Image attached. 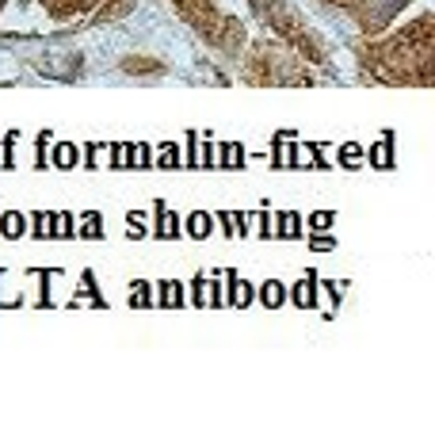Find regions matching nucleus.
I'll return each mask as SVG.
<instances>
[{"label": "nucleus", "instance_id": "f257e3e1", "mask_svg": "<svg viewBox=\"0 0 435 447\" xmlns=\"http://www.w3.org/2000/svg\"><path fill=\"white\" fill-rule=\"evenodd\" d=\"M397 134H393V130H382V138H378L374 145H362V161H367L370 168H378V173H393V168H397Z\"/></svg>", "mask_w": 435, "mask_h": 447}, {"label": "nucleus", "instance_id": "f03ea898", "mask_svg": "<svg viewBox=\"0 0 435 447\" xmlns=\"http://www.w3.org/2000/svg\"><path fill=\"white\" fill-rule=\"evenodd\" d=\"M317 298H321L317 272H305V279H298V283L287 287V302L298 306V310H317Z\"/></svg>", "mask_w": 435, "mask_h": 447}, {"label": "nucleus", "instance_id": "7ed1b4c3", "mask_svg": "<svg viewBox=\"0 0 435 447\" xmlns=\"http://www.w3.org/2000/svg\"><path fill=\"white\" fill-rule=\"evenodd\" d=\"M222 275H225V306H237V310H245V306L256 302V283L241 279L233 268H222Z\"/></svg>", "mask_w": 435, "mask_h": 447}, {"label": "nucleus", "instance_id": "20e7f679", "mask_svg": "<svg viewBox=\"0 0 435 447\" xmlns=\"http://www.w3.org/2000/svg\"><path fill=\"white\" fill-rule=\"evenodd\" d=\"M153 237H160V241L183 237V218L176 210H168L165 203H153Z\"/></svg>", "mask_w": 435, "mask_h": 447}, {"label": "nucleus", "instance_id": "39448f33", "mask_svg": "<svg viewBox=\"0 0 435 447\" xmlns=\"http://www.w3.org/2000/svg\"><path fill=\"white\" fill-rule=\"evenodd\" d=\"M271 237L279 241H302L305 237V218L298 210H279L275 222H271Z\"/></svg>", "mask_w": 435, "mask_h": 447}, {"label": "nucleus", "instance_id": "423d86ee", "mask_svg": "<svg viewBox=\"0 0 435 447\" xmlns=\"http://www.w3.org/2000/svg\"><path fill=\"white\" fill-rule=\"evenodd\" d=\"M69 237H77V214L46 210V241H69Z\"/></svg>", "mask_w": 435, "mask_h": 447}, {"label": "nucleus", "instance_id": "0eeeda50", "mask_svg": "<svg viewBox=\"0 0 435 447\" xmlns=\"http://www.w3.org/2000/svg\"><path fill=\"white\" fill-rule=\"evenodd\" d=\"M153 302L165 306V310H183V306H188L183 283H180V279H160V283H157V298H153Z\"/></svg>", "mask_w": 435, "mask_h": 447}, {"label": "nucleus", "instance_id": "6e6552de", "mask_svg": "<svg viewBox=\"0 0 435 447\" xmlns=\"http://www.w3.org/2000/svg\"><path fill=\"white\" fill-rule=\"evenodd\" d=\"M256 302L268 306V310H279V306H287V283H283V279H264V283H256Z\"/></svg>", "mask_w": 435, "mask_h": 447}, {"label": "nucleus", "instance_id": "1a4fd4ad", "mask_svg": "<svg viewBox=\"0 0 435 447\" xmlns=\"http://www.w3.org/2000/svg\"><path fill=\"white\" fill-rule=\"evenodd\" d=\"M77 165H80V145H72V142H50V168L72 173Z\"/></svg>", "mask_w": 435, "mask_h": 447}, {"label": "nucleus", "instance_id": "9d476101", "mask_svg": "<svg viewBox=\"0 0 435 447\" xmlns=\"http://www.w3.org/2000/svg\"><path fill=\"white\" fill-rule=\"evenodd\" d=\"M183 233L195 237V241L214 237V214H211V210H191V214L183 218Z\"/></svg>", "mask_w": 435, "mask_h": 447}, {"label": "nucleus", "instance_id": "9b49d317", "mask_svg": "<svg viewBox=\"0 0 435 447\" xmlns=\"http://www.w3.org/2000/svg\"><path fill=\"white\" fill-rule=\"evenodd\" d=\"M248 165V153H245V145L241 142H222L218 145V161H214V168H245Z\"/></svg>", "mask_w": 435, "mask_h": 447}, {"label": "nucleus", "instance_id": "f8f14e48", "mask_svg": "<svg viewBox=\"0 0 435 447\" xmlns=\"http://www.w3.org/2000/svg\"><path fill=\"white\" fill-rule=\"evenodd\" d=\"M27 226H31V218L23 214V210H4V214H0V237L20 241V237H27Z\"/></svg>", "mask_w": 435, "mask_h": 447}, {"label": "nucleus", "instance_id": "ddd939ff", "mask_svg": "<svg viewBox=\"0 0 435 447\" xmlns=\"http://www.w3.org/2000/svg\"><path fill=\"white\" fill-rule=\"evenodd\" d=\"M77 237L80 241H103V214L100 210H84L77 218Z\"/></svg>", "mask_w": 435, "mask_h": 447}, {"label": "nucleus", "instance_id": "4468645a", "mask_svg": "<svg viewBox=\"0 0 435 447\" xmlns=\"http://www.w3.org/2000/svg\"><path fill=\"white\" fill-rule=\"evenodd\" d=\"M77 298H88L96 310H107V298H103V291H100V283H96L92 268H84V272H80V291H77Z\"/></svg>", "mask_w": 435, "mask_h": 447}, {"label": "nucleus", "instance_id": "2eb2a0df", "mask_svg": "<svg viewBox=\"0 0 435 447\" xmlns=\"http://www.w3.org/2000/svg\"><path fill=\"white\" fill-rule=\"evenodd\" d=\"M153 168H165V173H172V168H183L180 145H176V142H160V153H153Z\"/></svg>", "mask_w": 435, "mask_h": 447}, {"label": "nucleus", "instance_id": "dca6fc26", "mask_svg": "<svg viewBox=\"0 0 435 447\" xmlns=\"http://www.w3.org/2000/svg\"><path fill=\"white\" fill-rule=\"evenodd\" d=\"M130 306L134 310H149L153 306V283L149 279H134L130 283Z\"/></svg>", "mask_w": 435, "mask_h": 447}, {"label": "nucleus", "instance_id": "f3484780", "mask_svg": "<svg viewBox=\"0 0 435 447\" xmlns=\"http://www.w3.org/2000/svg\"><path fill=\"white\" fill-rule=\"evenodd\" d=\"M336 165L340 168H359L362 165V145L359 142H344L340 149H336Z\"/></svg>", "mask_w": 435, "mask_h": 447}, {"label": "nucleus", "instance_id": "a211bd4d", "mask_svg": "<svg viewBox=\"0 0 435 447\" xmlns=\"http://www.w3.org/2000/svg\"><path fill=\"white\" fill-rule=\"evenodd\" d=\"M15 142H20V130H8L4 142H0V165H4L8 173L15 168Z\"/></svg>", "mask_w": 435, "mask_h": 447}, {"label": "nucleus", "instance_id": "6ab92c4d", "mask_svg": "<svg viewBox=\"0 0 435 447\" xmlns=\"http://www.w3.org/2000/svg\"><path fill=\"white\" fill-rule=\"evenodd\" d=\"M50 142H54V134H50V130H43V134H38V145H35V168H38V173L50 168Z\"/></svg>", "mask_w": 435, "mask_h": 447}, {"label": "nucleus", "instance_id": "aec40b11", "mask_svg": "<svg viewBox=\"0 0 435 447\" xmlns=\"http://www.w3.org/2000/svg\"><path fill=\"white\" fill-rule=\"evenodd\" d=\"M233 222V237H248L252 233V210H229Z\"/></svg>", "mask_w": 435, "mask_h": 447}, {"label": "nucleus", "instance_id": "412c9836", "mask_svg": "<svg viewBox=\"0 0 435 447\" xmlns=\"http://www.w3.org/2000/svg\"><path fill=\"white\" fill-rule=\"evenodd\" d=\"M218 149H214V138L211 134H199V168H214Z\"/></svg>", "mask_w": 435, "mask_h": 447}, {"label": "nucleus", "instance_id": "4be33fe9", "mask_svg": "<svg viewBox=\"0 0 435 447\" xmlns=\"http://www.w3.org/2000/svg\"><path fill=\"white\" fill-rule=\"evenodd\" d=\"M183 165L199 168V130H188V138H183Z\"/></svg>", "mask_w": 435, "mask_h": 447}, {"label": "nucleus", "instance_id": "5701e85b", "mask_svg": "<svg viewBox=\"0 0 435 447\" xmlns=\"http://www.w3.org/2000/svg\"><path fill=\"white\" fill-rule=\"evenodd\" d=\"M333 222H336V210H313V214H310V222H305V226H310L313 233H325Z\"/></svg>", "mask_w": 435, "mask_h": 447}, {"label": "nucleus", "instance_id": "b1692460", "mask_svg": "<svg viewBox=\"0 0 435 447\" xmlns=\"http://www.w3.org/2000/svg\"><path fill=\"white\" fill-rule=\"evenodd\" d=\"M206 306H214V310H218V306H225V287L218 283V272L206 279Z\"/></svg>", "mask_w": 435, "mask_h": 447}, {"label": "nucleus", "instance_id": "393cba45", "mask_svg": "<svg viewBox=\"0 0 435 447\" xmlns=\"http://www.w3.org/2000/svg\"><path fill=\"white\" fill-rule=\"evenodd\" d=\"M206 279H211L206 272H199L195 279H191V298H188L191 306H206Z\"/></svg>", "mask_w": 435, "mask_h": 447}, {"label": "nucleus", "instance_id": "a878e982", "mask_svg": "<svg viewBox=\"0 0 435 447\" xmlns=\"http://www.w3.org/2000/svg\"><path fill=\"white\" fill-rule=\"evenodd\" d=\"M145 210H130V233H126V237L130 241H142V237H149V233H145Z\"/></svg>", "mask_w": 435, "mask_h": 447}, {"label": "nucleus", "instance_id": "bb28decb", "mask_svg": "<svg viewBox=\"0 0 435 447\" xmlns=\"http://www.w3.org/2000/svg\"><path fill=\"white\" fill-rule=\"evenodd\" d=\"M310 249H313V253H333V249H336V237H333V233H313V237H310Z\"/></svg>", "mask_w": 435, "mask_h": 447}, {"label": "nucleus", "instance_id": "cd10ccee", "mask_svg": "<svg viewBox=\"0 0 435 447\" xmlns=\"http://www.w3.org/2000/svg\"><path fill=\"white\" fill-rule=\"evenodd\" d=\"M100 153H103L100 142H88L84 149H80V165H84V168H96V165H100Z\"/></svg>", "mask_w": 435, "mask_h": 447}, {"label": "nucleus", "instance_id": "c85d7f7f", "mask_svg": "<svg viewBox=\"0 0 435 447\" xmlns=\"http://www.w3.org/2000/svg\"><path fill=\"white\" fill-rule=\"evenodd\" d=\"M268 161H271V168H283V130L271 138V153H268Z\"/></svg>", "mask_w": 435, "mask_h": 447}, {"label": "nucleus", "instance_id": "c756f323", "mask_svg": "<svg viewBox=\"0 0 435 447\" xmlns=\"http://www.w3.org/2000/svg\"><path fill=\"white\" fill-rule=\"evenodd\" d=\"M123 168H138V142H123Z\"/></svg>", "mask_w": 435, "mask_h": 447}, {"label": "nucleus", "instance_id": "7c9ffc66", "mask_svg": "<svg viewBox=\"0 0 435 447\" xmlns=\"http://www.w3.org/2000/svg\"><path fill=\"white\" fill-rule=\"evenodd\" d=\"M256 237H264V241H271V210L264 207L260 210V230H256Z\"/></svg>", "mask_w": 435, "mask_h": 447}, {"label": "nucleus", "instance_id": "2f4dec72", "mask_svg": "<svg viewBox=\"0 0 435 447\" xmlns=\"http://www.w3.org/2000/svg\"><path fill=\"white\" fill-rule=\"evenodd\" d=\"M138 168H153V145L138 142Z\"/></svg>", "mask_w": 435, "mask_h": 447}, {"label": "nucleus", "instance_id": "473e14b6", "mask_svg": "<svg viewBox=\"0 0 435 447\" xmlns=\"http://www.w3.org/2000/svg\"><path fill=\"white\" fill-rule=\"evenodd\" d=\"M317 283H321V279H317ZM321 291L333 298V306H340V287H336V283H321Z\"/></svg>", "mask_w": 435, "mask_h": 447}]
</instances>
